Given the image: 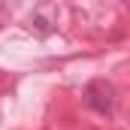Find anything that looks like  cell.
<instances>
[{
	"mask_svg": "<svg viewBox=\"0 0 130 130\" xmlns=\"http://www.w3.org/2000/svg\"><path fill=\"white\" fill-rule=\"evenodd\" d=\"M30 24L36 27L39 33H48L52 30V24H48V18H42V15H36V18H30Z\"/></svg>",
	"mask_w": 130,
	"mask_h": 130,
	"instance_id": "2",
	"label": "cell"
},
{
	"mask_svg": "<svg viewBox=\"0 0 130 130\" xmlns=\"http://www.w3.org/2000/svg\"><path fill=\"white\" fill-rule=\"evenodd\" d=\"M85 103L100 112V115H109L112 112V106H115V88L106 82V79H97V82H91L88 88H85Z\"/></svg>",
	"mask_w": 130,
	"mask_h": 130,
	"instance_id": "1",
	"label": "cell"
}]
</instances>
